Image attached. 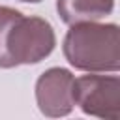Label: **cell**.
Masks as SVG:
<instances>
[{
    "label": "cell",
    "mask_w": 120,
    "mask_h": 120,
    "mask_svg": "<svg viewBox=\"0 0 120 120\" xmlns=\"http://www.w3.org/2000/svg\"><path fill=\"white\" fill-rule=\"evenodd\" d=\"M36 101L49 118L68 116L75 107V77L64 68H51L36 81Z\"/></svg>",
    "instance_id": "cell-4"
},
{
    "label": "cell",
    "mask_w": 120,
    "mask_h": 120,
    "mask_svg": "<svg viewBox=\"0 0 120 120\" xmlns=\"http://www.w3.org/2000/svg\"><path fill=\"white\" fill-rule=\"evenodd\" d=\"M54 45L56 36L49 21L0 6V68L38 64L52 52Z\"/></svg>",
    "instance_id": "cell-1"
},
{
    "label": "cell",
    "mask_w": 120,
    "mask_h": 120,
    "mask_svg": "<svg viewBox=\"0 0 120 120\" xmlns=\"http://www.w3.org/2000/svg\"><path fill=\"white\" fill-rule=\"evenodd\" d=\"M75 105L84 114L116 120L120 111V79L116 75H82L75 79Z\"/></svg>",
    "instance_id": "cell-3"
},
{
    "label": "cell",
    "mask_w": 120,
    "mask_h": 120,
    "mask_svg": "<svg viewBox=\"0 0 120 120\" xmlns=\"http://www.w3.org/2000/svg\"><path fill=\"white\" fill-rule=\"evenodd\" d=\"M62 51L75 69L116 73L120 68V30L114 22H75L64 38Z\"/></svg>",
    "instance_id": "cell-2"
},
{
    "label": "cell",
    "mask_w": 120,
    "mask_h": 120,
    "mask_svg": "<svg viewBox=\"0 0 120 120\" xmlns=\"http://www.w3.org/2000/svg\"><path fill=\"white\" fill-rule=\"evenodd\" d=\"M21 2H32V4H36V2H41V0H21Z\"/></svg>",
    "instance_id": "cell-6"
},
{
    "label": "cell",
    "mask_w": 120,
    "mask_h": 120,
    "mask_svg": "<svg viewBox=\"0 0 120 120\" xmlns=\"http://www.w3.org/2000/svg\"><path fill=\"white\" fill-rule=\"evenodd\" d=\"M114 0H56V11L66 24L98 21L111 15Z\"/></svg>",
    "instance_id": "cell-5"
}]
</instances>
